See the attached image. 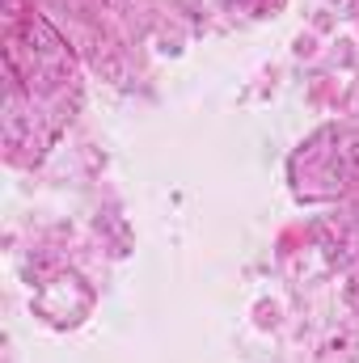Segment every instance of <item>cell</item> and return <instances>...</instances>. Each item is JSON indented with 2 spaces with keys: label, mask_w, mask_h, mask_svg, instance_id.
<instances>
[]
</instances>
